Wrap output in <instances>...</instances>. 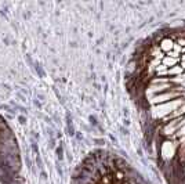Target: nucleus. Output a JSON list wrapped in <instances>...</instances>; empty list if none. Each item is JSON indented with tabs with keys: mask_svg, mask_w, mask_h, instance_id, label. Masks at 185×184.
I'll use <instances>...</instances> for the list:
<instances>
[{
	"mask_svg": "<svg viewBox=\"0 0 185 184\" xmlns=\"http://www.w3.org/2000/svg\"><path fill=\"white\" fill-rule=\"evenodd\" d=\"M173 46H174V42L173 40H170V39H165L162 42V44H160V49L162 50H165V51L169 53L170 50L173 49Z\"/></svg>",
	"mask_w": 185,
	"mask_h": 184,
	"instance_id": "1",
	"label": "nucleus"
},
{
	"mask_svg": "<svg viewBox=\"0 0 185 184\" xmlns=\"http://www.w3.org/2000/svg\"><path fill=\"white\" fill-rule=\"evenodd\" d=\"M181 65H183V68L185 69V62H181Z\"/></svg>",
	"mask_w": 185,
	"mask_h": 184,
	"instance_id": "2",
	"label": "nucleus"
}]
</instances>
